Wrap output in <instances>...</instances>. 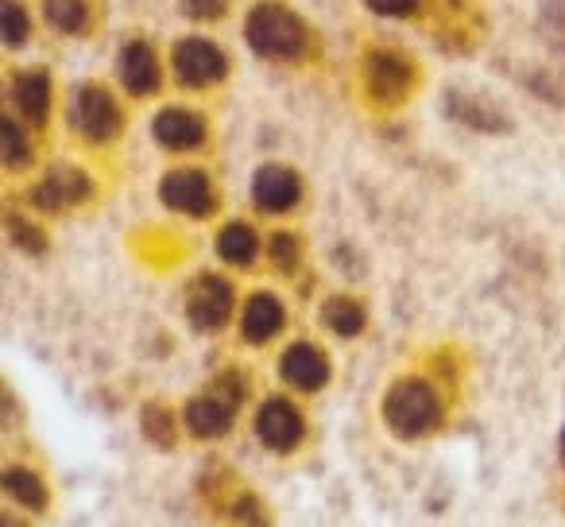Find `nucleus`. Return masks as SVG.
I'll list each match as a JSON object with an SVG mask.
<instances>
[{"mask_svg":"<svg viewBox=\"0 0 565 527\" xmlns=\"http://www.w3.org/2000/svg\"><path fill=\"white\" fill-rule=\"evenodd\" d=\"M244 40L256 51L259 59H271V63H295V59L307 55L310 48V32L299 17H295L287 4H275L264 0L248 12L244 20Z\"/></svg>","mask_w":565,"mask_h":527,"instance_id":"f257e3e1","label":"nucleus"},{"mask_svg":"<svg viewBox=\"0 0 565 527\" xmlns=\"http://www.w3.org/2000/svg\"><path fill=\"white\" fill-rule=\"evenodd\" d=\"M384 423L395 439H426L441 426V396L430 380L403 377L384 396Z\"/></svg>","mask_w":565,"mask_h":527,"instance_id":"f03ea898","label":"nucleus"},{"mask_svg":"<svg viewBox=\"0 0 565 527\" xmlns=\"http://www.w3.org/2000/svg\"><path fill=\"white\" fill-rule=\"evenodd\" d=\"M241 403H244V380L236 372H225V377H217V384L210 392L194 396L182 408V426H186V434H194L202 442L225 439L233 431V419L241 411Z\"/></svg>","mask_w":565,"mask_h":527,"instance_id":"7ed1b4c3","label":"nucleus"},{"mask_svg":"<svg viewBox=\"0 0 565 527\" xmlns=\"http://www.w3.org/2000/svg\"><path fill=\"white\" fill-rule=\"evenodd\" d=\"M71 125L82 140L109 144L120 133V125H125V113H120L117 97L105 86H82L71 102Z\"/></svg>","mask_w":565,"mask_h":527,"instance_id":"20e7f679","label":"nucleus"},{"mask_svg":"<svg viewBox=\"0 0 565 527\" xmlns=\"http://www.w3.org/2000/svg\"><path fill=\"white\" fill-rule=\"evenodd\" d=\"M256 439L271 454H295L307 442V419L287 396H267L256 408Z\"/></svg>","mask_w":565,"mask_h":527,"instance_id":"39448f33","label":"nucleus"},{"mask_svg":"<svg viewBox=\"0 0 565 527\" xmlns=\"http://www.w3.org/2000/svg\"><path fill=\"white\" fill-rule=\"evenodd\" d=\"M159 198L171 213L182 218H210L217 210V190H213L210 175L194 171V167H179L159 182Z\"/></svg>","mask_w":565,"mask_h":527,"instance_id":"423d86ee","label":"nucleus"},{"mask_svg":"<svg viewBox=\"0 0 565 527\" xmlns=\"http://www.w3.org/2000/svg\"><path fill=\"white\" fill-rule=\"evenodd\" d=\"M233 315V287L217 272H202L186 292V318L198 334H217Z\"/></svg>","mask_w":565,"mask_h":527,"instance_id":"0eeeda50","label":"nucleus"},{"mask_svg":"<svg viewBox=\"0 0 565 527\" xmlns=\"http://www.w3.org/2000/svg\"><path fill=\"white\" fill-rule=\"evenodd\" d=\"M28 198H32L35 210L63 213L94 198V179H89L86 171H78V167H51V171L28 190Z\"/></svg>","mask_w":565,"mask_h":527,"instance_id":"6e6552de","label":"nucleus"},{"mask_svg":"<svg viewBox=\"0 0 565 527\" xmlns=\"http://www.w3.org/2000/svg\"><path fill=\"white\" fill-rule=\"evenodd\" d=\"M225 71H228V59L217 43L202 40V35H190V40L174 43V74H179L182 86L205 89L225 78Z\"/></svg>","mask_w":565,"mask_h":527,"instance_id":"1a4fd4ad","label":"nucleus"},{"mask_svg":"<svg viewBox=\"0 0 565 527\" xmlns=\"http://www.w3.org/2000/svg\"><path fill=\"white\" fill-rule=\"evenodd\" d=\"M330 357H326L322 346H315V341H291V346L282 349L279 357V377L287 388H295V392H322L326 384H330Z\"/></svg>","mask_w":565,"mask_h":527,"instance_id":"9d476101","label":"nucleus"},{"mask_svg":"<svg viewBox=\"0 0 565 527\" xmlns=\"http://www.w3.org/2000/svg\"><path fill=\"white\" fill-rule=\"evenodd\" d=\"M252 202L259 213H291L302 202V179L282 164H267L252 179Z\"/></svg>","mask_w":565,"mask_h":527,"instance_id":"9b49d317","label":"nucleus"},{"mask_svg":"<svg viewBox=\"0 0 565 527\" xmlns=\"http://www.w3.org/2000/svg\"><path fill=\"white\" fill-rule=\"evenodd\" d=\"M287 326V307L279 303V295L271 292H256L244 299L241 307V338L252 346H267L275 341Z\"/></svg>","mask_w":565,"mask_h":527,"instance_id":"f8f14e48","label":"nucleus"},{"mask_svg":"<svg viewBox=\"0 0 565 527\" xmlns=\"http://www.w3.org/2000/svg\"><path fill=\"white\" fill-rule=\"evenodd\" d=\"M364 82L380 102H399V97L411 94L415 74H411L407 59H399L395 51H372L369 63H364Z\"/></svg>","mask_w":565,"mask_h":527,"instance_id":"ddd939ff","label":"nucleus"},{"mask_svg":"<svg viewBox=\"0 0 565 527\" xmlns=\"http://www.w3.org/2000/svg\"><path fill=\"white\" fill-rule=\"evenodd\" d=\"M151 136L167 151H198L205 144V120L194 109H163L151 120Z\"/></svg>","mask_w":565,"mask_h":527,"instance_id":"4468645a","label":"nucleus"},{"mask_svg":"<svg viewBox=\"0 0 565 527\" xmlns=\"http://www.w3.org/2000/svg\"><path fill=\"white\" fill-rule=\"evenodd\" d=\"M117 74H120V82H125V89H132V94H151V89L159 86L156 51L143 40H128L117 55Z\"/></svg>","mask_w":565,"mask_h":527,"instance_id":"2eb2a0df","label":"nucleus"},{"mask_svg":"<svg viewBox=\"0 0 565 527\" xmlns=\"http://www.w3.org/2000/svg\"><path fill=\"white\" fill-rule=\"evenodd\" d=\"M0 485H4V493H9V500L17 504V508L32 512V516L47 512L51 488H47V481H43V473H35L32 465H9L4 477H0Z\"/></svg>","mask_w":565,"mask_h":527,"instance_id":"dca6fc26","label":"nucleus"},{"mask_svg":"<svg viewBox=\"0 0 565 527\" xmlns=\"http://www.w3.org/2000/svg\"><path fill=\"white\" fill-rule=\"evenodd\" d=\"M12 105L28 125H43L51 113V78L43 71H20L12 78Z\"/></svg>","mask_w":565,"mask_h":527,"instance_id":"f3484780","label":"nucleus"},{"mask_svg":"<svg viewBox=\"0 0 565 527\" xmlns=\"http://www.w3.org/2000/svg\"><path fill=\"white\" fill-rule=\"evenodd\" d=\"M213 249L225 260L228 268H248L252 260L259 256V236L248 221H228L217 236H213Z\"/></svg>","mask_w":565,"mask_h":527,"instance_id":"a211bd4d","label":"nucleus"},{"mask_svg":"<svg viewBox=\"0 0 565 527\" xmlns=\"http://www.w3.org/2000/svg\"><path fill=\"white\" fill-rule=\"evenodd\" d=\"M322 326L333 334V338H361L364 326H369V315L364 307L353 299V295H330L322 303Z\"/></svg>","mask_w":565,"mask_h":527,"instance_id":"6ab92c4d","label":"nucleus"},{"mask_svg":"<svg viewBox=\"0 0 565 527\" xmlns=\"http://www.w3.org/2000/svg\"><path fill=\"white\" fill-rule=\"evenodd\" d=\"M43 17L55 32L63 35H82L94 24V9L89 0H43Z\"/></svg>","mask_w":565,"mask_h":527,"instance_id":"aec40b11","label":"nucleus"},{"mask_svg":"<svg viewBox=\"0 0 565 527\" xmlns=\"http://www.w3.org/2000/svg\"><path fill=\"white\" fill-rule=\"evenodd\" d=\"M449 113H454V117L461 120V125L480 128V133H503V128H508L503 113H500V109H492V105H480L477 97L449 94Z\"/></svg>","mask_w":565,"mask_h":527,"instance_id":"412c9836","label":"nucleus"},{"mask_svg":"<svg viewBox=\"0 0 565 527\" xmlns=\"http://www.w3.org/2000/svg\"><path fill=\"white\" fill-rule=\"evenodd\" d=\"M179 426H182V419H174L163 403H148V408H143V439L156 442L159 450H171L174 442H179Z\"/></svg>","mask_w":565,"mask_h":527,"instance_id":"4be33fe9","label":"nucleus"},{"mask_svg":"<svg viewBox=\"0 0 565 527\" xmlns=\"http://www.w3.org/2000/svg\"><path fill=\"white\" fill-rule=\"evenodd\" d=\"M0 136H4V164L9 167H24L32 159V136L20 128L17 117L0 120Z\"/></svg>","mask_w":565,"mask_h":527,"instance_id":"5701e85b","label":"nucleus"},{"mask_svg":"<svg viewBox=\"0 0 565 527\" xmlns=\"http://www.w3.org/2000/svg\"><path fill=\"white\" fill-rule=\"evenodd\" d=\"M267 260L275 264V272H295L302 260V241L295 233H275L271 241H267Z\"/></svg>","mask_w":565,"mask_h":527,"instance_id":"b1692460","label":"nucleus"},{"mask_svg":"<svg viewBox=\"0 0 565 527\" xmlns=\"http://www.w3.org/2000/svg\"><path fill=\"white\" fill-rule=\"evenodd\" d=\"M9 241L17 244L20 252H28V256H40V252L47 249V233H43L35 221L20 218V213H9Z\"/></svg>","mask_w":565,"mask_h":527,"instance_id":"393cba45","label":"nucleus"},{"mask_svg":"<svg viewBox=\"0 0 565 527\" xmlns=\"http://www.w3.org/2000/svg\"><path fill=\"white\" fill-rule=\"evenodd\" d=\"M0 35H4L9 48H20V43L32 35V17L24 12L20 0H4V24H0Z\"/></svg>","mask_w":565,"mask_h":527,"instance_id":"a878e982","label":"nucleus"},{"mask_svg":"<svg viewBox=\"0 0 565 527\" xmlns=\"http://www.w3.org/2000/svg\"><path fill=\"white\" fill-rule=\"evenodd\" d=\"M233 519L241 527H267V508L256 500V496H236V504H233Z\"/></svg>","mask_w":565,"mask_h":527,"instance_id":"bb28decb","label":"nucleus"},{"mask_svg":"<svg viewBox=\"0 0 565 527\" xmlns=\"http://www.w3.org/2000/svg\"><path fill=\"white\" fill-rule=\"evenodd\" d=\"M364 4L380 17H411L418 9V0H364Z\"/></svg>","mask_w":565,"mask_h":527,"instance_id":"cd10ccee","label":"nucleus"},{"mask_svg":"<svg viewBox=\"0 0 565 527\" xmlns=\"http://www.w3.org/2000/svg\"><path fill=\"white\" fill-rule=\"evenodd\" d=\"M182 9H186L194 20H213L225 12V0H182Z\"/></svg>","mask_w":565,"mask_h":527,"instance_id":"c85d7f7f","label":"nucleus"},{"mask_svg":"<svg viewBox=\"0 0 565 527\" xmlns=\"http://www.w3.org/2000/svg\"><path fill=\"white\" fill-rule=\"evenodd\" d=\"M557 450H562V462H565V426H562V439H557Z\"/></svg>","mask_w":565,"mask_h":527,"instance_id":"c756f323","label":"nucleus"}]
</instances>
